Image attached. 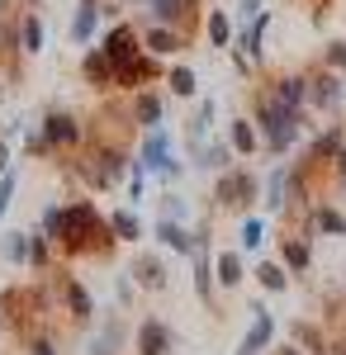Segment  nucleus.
<instances>
[{
    "label": "nucleus",
    "instance_id": "f257e3e1",
    "mask_svg": "<svg viewBox=\"0 0 346 355\" xmlns=\"http://www.w3.org/2000/svg\"><path fill=\"white\" fill-rule=\"evenodd\" d=\"M57 251L72 261V256H109L119 237L109 218H100V209L90 199H76V204H62V237H57Z\"/></svg>",
    "mask_w": 346,
    "mask_h": 355
},
{
    "label": "nucleus",
    "instance_id": "f03ea898",
    "mask_svg": "<svg viewBox=\"0 0 346 355\" xmlns=\"http://www.w3.org/2000/svg\"><path fill=\"white\" fill-rule=\"evenodd\" d=\"M256 133H261V147H266L270 157H280V152H290L294 142L304 137V110H285L270 90L256 95Z\"/></svg>",
    "mask_w": 346,
    "mask_h": 355
},
{
    "label": "nucleus",
    "instance_id": "7ed1b4c3",
    "mask_svg": "<svg viewBox=\"0 0 346 355\" xmlns=\"http://www.w3.org/2000/svg\"><path fill=\"white\" fill-rule=\"evenodd\" d=\"M138 166L147 171V175H157V180H181L186 175V166L176 162V152H171V133L166 128H142V152H138Z\"/></svg>",
    "mask_w": 346,
    "mask_h": 355
},
{
    "label": "nucleus",
    "instance_id": "20e7f679",
    "mask_svg": "<svg viewBox=\"0 0 346 355\" xmlns=\"http://www.w3.org/2000/svg\"><path fill=\"white\" fill-rule=\"evenodd\" d=\"M261 199V180L247 171V166H238V171H218V185H213V204L218 209H252Z\"/></svg>",
    "mask_w": 346,
    "mask_h": 355
},
{
    "label": "nucleus",
    "instance_id": "39448f33",
    "mask_svg": "<svg viewBox=\"0 0 346 355\" xmlns=\"http://www.w3.org/2000/svg\"><path fill=\"white\" fill-rule=\"evenodd\" d=\"M152 81H161V57L147 53V48H142L133 62L114 67V85H119V90H142V85H152Z\"/></svg>",
    "mask_w": 346,
    "mask_h": 355
},
{
    "label": "nucleus",
    "instance_id": "423d86ee",
    "mask_svg": "<svg viewBox=\"0 0 346 355\" xmlns=\"http://www.w3.org/2000/svg\"><path fill=\"white\" fill-rule=\"evenodd\" d=\"M190 266H195V294L209 303L213 299V246H209V227H195V246H190Z\"/></svg>",
    "mask_w": 346,
    "mask_h": 355
},
{
    "label": "nucleus",
    "instance_id": "0eeeda50",
    "mask_svg": "<svg viewBox=\"0 0 346 355\" xmlns=\"http://www.w3.org/2000/svg\"><path fill=\"white\" fill-rule=\"evenodd\" d=\"M38 133H43V147H48V152H67V147H81V137H85V128H81V119H72V114H48V119H43V128H38Z\"/></svg>",
    "mask_w": 346,
    "mask_h": 355
},
{
    "label": "nucleus",
    "instance_id": "6e6552de",
    "mask_svg": "<svg viewBox=\"0 0 346 355\" xmlns=\"http://www.w3.org/2000/svg\"><path fill=\"white\" fill-rule=\"evenodd\" d=\"M346 85H342V71H332V67H322V71H313L308 76V110H322L332 114L337 105H342Z\"/></svg>",
    "mask_w": 346,
    "mask_h": 355
},
{
    "label": "nucleus",
    "instance_id": "1a4fd4ad",
    "mask_svg": "<svg viewBox=\"0 0 346 355\" xmlns=\"http://www.w3.org/2000/svg\"><path fill=\"white\" fill-rule=\"evenodd\" d=\"M100 53H105L114 67H124V62H133V57L142 53V38H138L133 24H124V19H119V24H114L105 38H100Z\"/></svg>",
    "mask_w": 346,
    "mask_h": 355
},
{
    "label": "nucleus",
    "instance_id": "9d476101",
    "mask_svg": "<svg viewBox=\"0 0 346 355\" xmlns=\"http://www.w3.org/2000/svg\"><path fill=\"white\" fill-rule=\"evenodd\" d=\"M171 346H176V331L166 327V322H157V318H142L133 331V351L138 355H171Z\"/></svg>",
    "mask_w": 346,
    "mask_h": 355
},
{
    "label": "nucleus",
    "instance_id": "9b49d317",
    "mask_svg": "<svg viewBox=\"0 0 346 355\" xmlns=\"http://www.w3.org/2000/svg\"><path fill=\"white\" fill-rule=\"evenodd\" d=\"M247 313H252V327H247V336H242L238 355H266L270 351V336H275V318H270L261 303H252Z\"/></svg>",
    "mask_w": 346,
    "mask_h": 355
},
{
    "label": "nucleus",
    "instance_id": "f8f14e48",
    "mask_svg": "<svg viewBox=\"0 0 346 355\" xmlns=\"http://www.w3.org/2000/svg\"><path fill=\"white\" fill-rule=\"evenodd\" d=\"M62 299H67V318H72V322L85 327V322L95 318V299H90V289H85L81 279H72L67 270H62Z\"/></svg>",
    "mask_w": 346,
    "mask_h": 355
},
{
    "label": "nucleus",
    "instance_id": "ddd939ff",
    "mask_svg": "<svg viewBox=\"0 0 346 355\" xmlns=\"http://www.w3.org/2000/svg\"><path fill=\"white\" fill-rule=\"evenodd\" d=\"M129 275H133L138 289H166V266H161L157 251H138L133 266H129Z\"/></svg>",
    "mask_w": 346,
    "mask_h": 355
},
{
    "label": "nucleus",
    "instance_id": "4468645a",
    "mask_svg": "<svg viewBox=\"0 0 346 355\" xmlns=\"http://www.w3.org/2000/svg\"><path fill=\"white\" fill-rule=\"evenodd\" d=\"M90 157H95V166H100V171H105L109 190H114V185L133 171V166H129V157H124V147H114V142H95V147H90Z\"/></svg>",
    "mask_w": 346,
    "mask_h": 355
},
{
    "label": "nucleus",
    "instance_id": "2eb2a0df",
    "mask_svg": "<svg viewBox=\"0 0 346 355\" xmlns=\"http://www.w3.org/2000/svg\"><path fill=\"white\" fill-rule=\"evenodd\" d=\"M270 95H275L285 110H304V105H308V76L285 71V76H275V81H270Z\"/></svg>",
    "mask_w": 346,
    "mask_h": 355
},
{
    "label": "nucleus",
    "instance_id": "dca6fc26",
    "mask_svg": "<svg viewBox=\"0 0 346 355\" xmlns=\"http://www.w3.org/2000/svg\"><path fill=\"white\" fill-rule=\"evenodd\" d=\"M95 24H100V0H76V15H72V43L85 48L90 38H95Z\"/></svg>",
    "mask_w": 346,
    "mask_h": 355
},
{
    "label": "nucleus",
    "instance_id": "f3484780",
    "mask_svg": "<svg viewBox=\"0 0 346 355\" xmlns=\"http://www.w3.org/2000/svg\"><path fill=\"white\" fill-rule=\"evenodd\" d=\"M142 48H147V53H157V57H171V53H181V48H186V33H181V28H171V24H152L147 33H142Z\"/></svg>",
    "mask_w": 346,
    "mask_h": 355
},
{
    "label": "nucleus",
    "instance_id": "a211bd4d",
    "mask_svg": "<svg viewBox=\"0 0 346 355\" xmlns=\"http://www.w3.org/2000/svg\"><path fill=\"white\" fill-rule=\"evenodd\" d=\"M152 237H157V246L181 251V256H190V246H195V232H186V223H176V218H157Z\"/></svg>",
    "mask_w": 346,
    "mask_h": 355
},
{
    "label": "nucleus",
    "instance_id": "6ab92c4d",
    "mask_svg": "<svg viewBox=\"0 0 346 355\" xmlns=\"http://www.w3.org/2000/svg\"><path fill=\"white\" fill-rule=\"evenodd\" d=\"M261 199H266L270 214H285L290 209V166H275L270 171V180L261 185Z\"/></svg>",
    "mask_w": 346,
    "mask_h": 355
},
{
    "label": "nucleus",
    "instance_id": "aec40b11",
    "mask_svg": "<svg viewBox=\"0 0 346 355\" xmlns=\"http://www.w3.org/2000/svg\"><path fill=\"white\" fill-rule=\"evenodd\" d=\"M228 147H233L238 157H256V152H261L256 123H252V119H233V123H228Z\"/></svg>",
    "mask_w": 346,
    "mask_h": 355
},
{
    "label": "nucleus",
    "instance_id": "412c9836",
    "mask_svg": "<svg viewBox=\"0 0 346 355\" xmlns=\"http://www.w3.org/2000/svg\"><path fill=\"white\" fill-rule=\"evenodd\" d=\"M81 76L95 85V90H109V85H114V62H109L100 48H90V53L81 57Z\"/></svg>",
    "mask_w": 346,
    "mask_h": 355
},
{
    "label": "nucleus",
    "instance_id": "4be33fe9",
    "mask_svg": "<svg viewBox=\"0 0 346 355\" xmlns=\"http://www.w3.org/2000/svg\"><path fill=\"white\" fill-rule=\"evenodd\" d=\"M161 119H166L161 95H157V90H138V100H133V123H138V128H157Z\"/></svg>",
    "mask_w": 346,
    "mask_h": 355
},
{
    "label": "nucleus",
    "instance_id": "5701e85b",
    "mask_svg": "<svg viewBox=\"0 0 346 355\" xmlns=\"http://www.w3.org/2000/svg\"><path fill=\"white\" fill-rule=\"evenodd\" d=\"M190 152H195V166H204V171H228L233 166V147L228 142H195Z\"/></svg>",
    "mask_w": 346,
    "mask_h": 355
},
{
    "label": "nucleus",
    "instance_id": "b1692460",
    "mask_svg": "<svg viewBox=\"0 0 346 355\" xmlns=\"http://www.w3.org/2000/svg\"><path fill=\"white\" fill-rule=\"evenodd\" d=\"M213 284H223V289H238L242 284V256L238 251H218L213 256Z\"/></svg>",
    "mask_w": 346,
    "mask_h": 355
},
{
    "label": "nucleus",
    "instance_id": "393cba45",
    "mask_svg": "<svg viewBox=\"0 0 346 355\" xmlns=\"http://www.w3.org/2000/svg\"><path fill=\"white\" fill-rule=\"evenodd\" d=\"M119 346H124V313L100 327V336L90 341V355H119Z\"/></svg>",
    "mask_w": 346,
    "mask_h": 355
},
{
    "label": "nucleus",
    "instance_id": "a878e982",
    "mask_svg": "<svg viewBox=\"0 0 346 355\" xmlns=\"http://www.w3.org/2000/svg\"><path fill=\"white\" fill-rule=\"evenodd\" d=\"M256 284H261L266 294H285V289H290V270H285L280 261H261V266H256Z\"/></svg>",
    "mask_w": 346,
    "mask_h": 355
},
{
    "label": "nucleus",
    "instance_id": "bb28decb",
    "mask_svg": "<svg viewBox=\"0 0 346 355\" xmlns=\"http://www.w3.org/2000/svg\"><path fill=\"white\" fill-rule=\"evenodd\" d=\"M280 256H285V270H308V261H313V251L304 237H280Z\"/></svg>",
    "mask_w": 346,
    "mask_h": 355
},
{
    "label": "nucleus",
    "instance_id": "cd10ccee",
    "mask_svg": "<svg viewBox=\"0 0 346 355\" xmlns=\"http://www.w3.org/2000/svg\"><path fill=\"white\" fill-rule=\"evenodd\" d=\"M19 53H24V57H38V53H43V19H38L33 10H28L24 24H19Z\"/></svg>",
    "mask_w": 346,
    "mask_h": 355
},
{
    "label": "nucleus",
    "instance_id": "c85d7f7f",
    "mask_svg": "<svg viewBox=\"0 0 346 355\" xmlns=\"http://www.w3.org/2000/svg\"><path fill=\"white\" fill-rule=\"evenodd\" d=\"M166 85H171V95H181V100H195V90H199V76H195V67H171L166 71Z\"/></svg>",
    "mask_w": 346,
    "mask_h": 355
},
{
    "label": "nucleus",
    "instance_id": "c756f323",
    "mask_svg": "<svg viewBox=\"0 0 346 355\" xmlns=\"http://www.w3.org/2000/svg\"><path fill=\"white\" fill-rule=\"evenodd\" d=\"M342 128H332V133H322V137H313V142H308V162L313 166H327L332 162V157H337V147H342Z\"/></svg>",
    "mask_w": 346,
    "mask_h": 355
},
{
    "label": "nucleus",
    "instance_id": "7c9ffc66",
    "mask_svg": "<svg viewBox=\"0 0 346 355\" xmlns=\"http://www.w3.org/2000/svg\"><path fill=\"white\" fill-rule=\"evenodd\" d=\"M294 346L304 355H322L327 351V336H322V327H313V322H294Z\"/></svg>",
    "mask_w": 346,
    "mask_h": 355
},
{
    "label": "nucleus",
    "instance_id": "2f4dec72",
    "mask_svg": "<svg viewBox=\"0 0 346 355\" xmlns=\"http://www.w3.org/2000/svg\"><path fill=\"white\" fill-rule=\"evenodd\" d=\"M213 110H218V105H213V100H199V110L190 114V123H186V137H190V147H195V142H204V137H209Z\"/></svg>",
    "mask_w": 346,
    "mask_h": 355
},
{
    "label": "nucleus",
    "instance_id": "473e14b6",
    "mask_svg": "<svg viewBox=\"0 0 346 355\" xmlns=\"http://www.w3.org/2000/svg\"><path fill=\"white\" fill-rule=\"evenodd\" d=\"M72 175H76V180H81V185H85V190H109L105 171L95 166V157H90V152H85L81 162H72Z\"/></svg>",
    "mask_w": 346,
    "mask_h": 355
},
{
    "label": "nucleus",
    "instance_id": "72a5a7b5",
    "mask_svg": "<svg viewBox=\"0 0 346 355\" xmlns=\"http://www.w3.org/2000/svg\"><path fill=\"white\" fill-rule=\"evenodd\" d=\"M109 227H114V237H119V242H142V223H138L133 209H119V214H109Z\"/></svg>",
    "mask_w": 346,
    "mask_h": 355
},
{
    "label": "nucleus",
    "instance_id": "f704fd0d",
    "mask_svg": "<svg viewBox=\"0 0 346 355\" xmlns=\"http://www.w3.org/2000/svg\"><path fill=\"white\" fill-rule=\"evenodd\" d=\"M204 33H209L213 48H228V43H233V19H228V10H209V19H204Z\"/></svg>",
    "mask_w": 346,
    "mask_h": 355
},
{
    "label": "nucleus",
    "instance_id": "c9c22d12",
    "mask_svg": "<svg viewBox=\"0 0 346 355\" xmlns=\"http://www.w3.org/2000/svg\"><path fill=\"white\" fill-rule=\"evenodd\" d=\"M0 256L10 266H28V232H5L0 237Z\"/></svg>",
    "mask_w": 346,
    "mask_h": 355
},
{
    "label": "nucleus",
    "instance_id": "e433bc0d",
    "mask_svg": "<svg viewBox=\"0 0 346 355\" xmlns=\"http://www.w3.org/2000/svg\"><path fill=\"white\" fill-rule=\"evenodd\" d=\"M28 266H33L38 275L53 266V242H48L43 232H28Z\"/></svg>",
    "mask_w": 346,
    "mask_h": 355
},
{
    "label": "nucleus",
    "instance_id": "4c0bfd02",
    "mask_svg": "<svg viewBox=\"0 0 346 355\" xmlns=\"http://www.w3.org/2000/svg\"><path fill=\"white\" fill-rule=\"evenodd\" d=\"M157 218H176V223H186L190 218V204L181 199V194H161V214Z\"/></svg>",
    "mask_w": 346,
    "mask_h": 355
},
{
    "label": "nucleus",
    "instance_id": "58836bf2",
    "mask_svg": "<svg viewBox=\"0 0 346 355\" xmlns=\"http://www.w3.org/2000/svg\"><path fill=\"white\" fill-rule=\"evenodd\" d=\"M238 237H242V246H247V251H256V246L266 242V223H261V218H247Z\"/></svg>",
    "mask_w": 346,
    "mask_h": 355
},
{
    "label": "nucleus",
    "instance_id": "ea45409f",
    "mask_svg": "<svg viewBox=\"0 0 346 355\" xmlns=\"http://www.w3.org/2000/svg\"><path fill=\"white\" fill-rule=\"evenodd\" d=\"M15 180H19L15 166H5V171H0V218H5V209L15 204Z\"/></svg>",
    "mask_w": 346,
    "mask_h": 355
},
{
    "label": "nucleus",
    "instance_id": "a19ab883",
    "mask_svg": "<svg viewBox=\"0 0 346 355\" xmlns=\"http://www.w3.org/2000/svg\"><path fill=\"white\" fill-rule=\"evenodd\" d=\"M322 67H332V71H346V38H332V43H327V53H322Z\"/></svg>",
    "mask_w": 346,
    "mask_h": 355
},
{
    "label": "nucleus",
    "instance_id": "79ce46f5",
    "mask_svg": "<svg viewBox=\"0 0 346 355\" xmlns=\"http://www.w3.org/2000/svg\"><path fill=\"white\" fill-rule=\"evenodd\" d=\"M114 299L124 303V308L133 303V275H119V279H114Z\"/></svg>",
    "mask_w": 346,
    "mask_h": 355
},
{
    "label": "nucleus",
    "instance_id": "37998d69",
    "mask_svg": "<svg viewBox=\"0 0 346 355\" xmlns=\"http://www.w3.org/2000/svg\"><path fill=\"white\" fill-rule=\"evenodd\" d=\"M28 355H57L53 336H28Z\"/></svg>",
    "mask_w": 346,
    "mask_h": 355
},
{
    "label": "nucleus",
    "instance_id": "c03bdc74",
    "mask_svg": "<svg viewBox=\"0 0 346 355\" xmlns=\"http://www.w3.org/2000/svg\"><path fill=\"white\" fill-rule=\"evenodd\" d=\"M256 15H261V5H256V0H242V5H238V19H242V24H252Z\"/></svg>",
    "mask_w": 346,
    "mask_h": 355
},
{
    "label": "nucleus",
    "instance_id": "a18cd8bd",
    "mask_svg": "<svg viewBox=\"0 0 346 355\" xmlns=\"http://www.w3.org/2000/svg\"><path fill=\"white\" fill-rule=\"evenodd\" d=\"M327 166H332V175H337V180L346 185V147H337V157H332Z\"/></svg>",
    "mask_w": 346,
    "mask_h": 355
},
{
    "label": "nucleus",
    "instance_id": "49530a36",
    "mask_svg": "<svg viewBox=\"0 0 346 355\" xmlns=\"http://www.w3.org/2000/svg\"><path fill=\"white\" fill-rule=\"evenodd\" d=\"M181 10L190 15V24H195V15H199V0H181Z\"/></svg>",
    "mask_w": 346,
    "mask_h": 355
},
{
    "label": "nucleus",
    "instance_id": "de8ad7c7",
    "mask_svg": "<svg viewBox=\"0 0 346 355\" xmlns=\"http://www.w3.org/2000/svg\"><path fill=\"white\" fill-rule=\"evenodd\" d=\"M270 355H304V351H299V346H275Z\"/></svg>",
    "mask_w": 346,
    "mask_h": 355
},
{
    "label": "nucleus",
    "instance_id": "09e8293b",
    "mask_svg": "<svg viewBox=\"0 0 346 355\" xmlns=\"http://www.w3.org/2000/svg\"><path fill=\"white\" fill-rule=\"evenodd\" d=\"M10 166V142H0V171Z\"/></svg>",
    "mask_w": 346,
    "mask_h": 355
},
{
    "label": "nucleus",
    "instance_id": "8fccbe9b",
    "mask_svg": "<svg viewBox=\"0 0 346 355\" xmlns=\"http://www.w3.org/2000/svg\"><path fill=\"white\" fill-rule=\"evenodd\" d=\"M0 105H5V81H0Z\"/></svg>",
    "mask_w": 346,
    "mask_h": 355
}]
</instances>
